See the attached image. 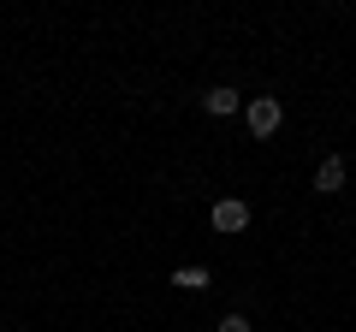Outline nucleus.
Segmentation results:
<instances>
[{
	"label": "nucleus",
	"instance_id": "1",
	"mask_svg": "<svg viewBox=\"0 0 356 332\" xmlns=\"http://www.w3.org/2000/svg\"><path fill=\"white\" fill-rule=\"evenodd\" d=\"M243 119H250V137L267 142L285 125V107H280V95H250V101H243Z\"/></svg>",
	"mask_w": 356,
	"mask_h": 332
},
{
	"label": "nucleus",
	"instance_id": "2",
	"mask_svg": "<svg viewBox=\"0 0 356 332\" xmlns=\"http://www.w3.org/2000/svg\"><path fill=\"white\" fill-rule=\"evenodd\" d=\"M214 231H243L250 226V202H238V196H226V202H214Z\"/></svg>",
	"mask_w": 356,
	"mask_h": 332
},
{
	"label": "nucleus",
	"instance_id": "3",
	"mask_svg": "<svg viewBox=\"0 0 356 332\" xmlns=\"http://www.w3.org/2000/svg\"><path fill=\"white\" fill-rule=\"evenodd\" d=\"M344 179H350V166H344L339 154H327V160L315 166V190H321V196H339V190H344Z\"/></svg>",
	"mask_w": 356,
	"mask_h": 332
},
{
	"label": "nucleus",
	"instance_id": "4",
	"mask_svg": "<svg viewBox=\"0 0 356 332\" xmlns=\"http://www.w3.org/2000/svg\"><path fill=\"white\" fill-rule=\"evenodd\" d=\"M238 107H243L238 90H208V95H202V113H208V119H232Z\"/></svg>",
	"mask_w": 356,
	"mask_h": 332
},
{
	"label": "nucleus",
	"instance_id": "5",
	"mask_svg": "<svg viewBox=\"0 0 356 332\" xmlns=\"http://www.w3.org/2000/svg\"><path fill=\"white\" fill-rule=\"evenodd\" d=\"M172 285H178V291H208V267H178Z\"/></svg>",
	"mask_w": 356,
	"mask_h": 332
},
{
	"label": "nucleus",
	"instance_id": "6",
	"mask_svg": "<svg viewBox=\"0 0 356 332\" xmlns=\"http://www.w3.org/2000/svg\"><path fill=\"white\" fill-rule=\"evenodd\" d=\"M214 332H250V320H243V315H220Z\"/></svg>",
	"mask_w": 356,
	"mask_h": 332
}]
</instances>
